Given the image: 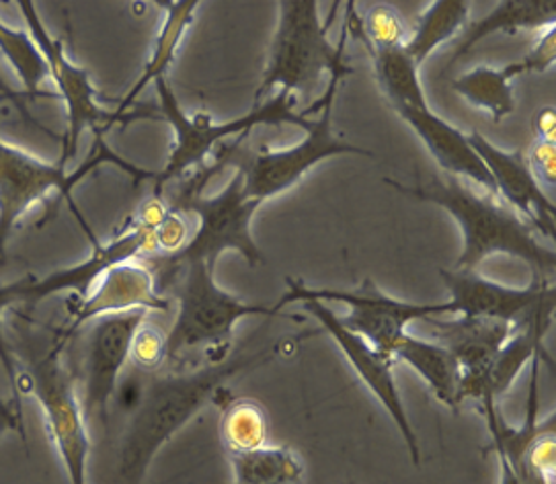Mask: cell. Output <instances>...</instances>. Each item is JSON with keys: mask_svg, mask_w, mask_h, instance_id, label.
Segmentation results:
<instances>
[{"mask_svg": "<svg viewBox=\"0 0 556 484\" xmlns=\"http://www.w3.org/2000/svg\"><path fill=\"white\" fill-rule=\"evenodd\" d=\"M281 352L283 343L279 341L267 349L223 357L204 370L152 380L142 391L122 444L119 483H142L159 449L216 398L230 378L260 368Z\"/></svg>", "mask_w": 556, "mask_h": 484, "instance_id": "1", "label": "cell"}, {"mask_svg": "<svg viewBox=\"0 0 556 484\" xmlns=\"http://www.w3.org/2000/svg\"><path fill=\"white\" fill-rule=\"evenodd\" d=\"M384 183L413 200L444 207L458 222L464 246L454 269L477 271L484 259L509 255L528 263L538 278H553L555 251L538 241L536 230L500 198L484 191L477 193L456 177H435L424 186H403L392 179H384Z\"/></svg>", "mask_w": 556, "mask_h": 484, "instance_id": "2", "label": "cell"}, {"mask_svg": "<svg viewBox=\"0 0 556 484\" xmlns=\"http://www.w3.org/2000/svg\"><path fill=\"white\" fill-rule=\"evenodd\" d=\"M105 165L122 168L124 173L134 177L136 183L150 181L152 177V170L131 165L117 152H113L105 142V133H94L93 149L85 158V163L78 165L75 170H68V165L62 158L54 163L41 161L25 150L11 147L0 138V259H4L7 241L15 224L20 222L34 205L43 202L52 193H58V198L68 204L91 242L97 241L91 228L87 226L76 207L73 191L87 175Z\"/></svg>", "mask_w": 556, "mask_h": 484, "instance_id": "3", "label": "cell"}, {"mask_svg": "<svg viewBox=\"0 0 556 484\" xmlns=\"http://www.w3.org/2000/svg\"><path fill=\"white\" fill-rule=\"evenodd\" d=\"M278 9V29L261 75L255 105H261L274 89L308 97L325 73L339 82L353 75L345 56V34L339 43L329 39L333 15L323 23L316 0H283Z\"/></svg>", "mask_w": 556, "mask_h": 484, "instance_id": "4", "label": "cell"}, {"mask_svg": "<svg viewBox=\"0 0 556 484\" xmlns=\"http://www.w3.org/2000/svg\"><path fill=\"white\" fill-rule=\"evenodd\" d=\"M154 91L159 94V113L175 133L167 165L163 170H156V179L152 181L156 195H163V189L170 181L184 177L189 168L202 167L205 158L226 138L249 133L257 126L292 124L306 130L311 122V115H306V112H296L298 97L288 91H279L276 97H269L261 105H255L251 112L228 122H214L210 113L187 115L168 78L156 80Z\"/></svg>", "mask_w": 556, "mask_h": 484, "instance_id": "5", "label": "cell"}, {"mask_svg": "<svg viewBox=\"0 0 556 484\" xmlns=\"http://www.w3.org/2000/svg\"><path fill=\"white\" fill-rule=\"evenodd\" d=\"M168 271L177 278V317L167 335V359H177L202 345L216 347L226 354L239 320L279 315L274 306L251 304L228 294L214 280V267L207 263H184Z\"/></svg>", "mask_w": 556, "mask_h": 484, "instance_id": "6", "label": "cell"}, {"mask_svg": "<svg viewBox=\"0 0 556 484\" xmlns=\"http://www.w3.org/2000/svg\"><path fill=\"white\" fill-rule=\"evenodd\" d=\"M260 207L261 202L251 200L244 191L241 168L218 195H204L202 183L191 187L184 207H177V212L186 209L193 214L198 218V228L181 253L173 257H150L152 273L156 276L189 262H204L216 267L224 251H237L249 265H263L265 255L251 232V224Z\"/></svg>", "mask_w": 556, "mask_h": 484, "instance_id": "7", "label": "cell"}, {"mask_svg": "<svg viewBox=\"0 0 556 484\" xmlns=\"http://www.w3.org/2000/svg\"><path fill=\"white\" fill-rule=\"evenodd\" d=\"M306 300H316L323 304H343L348 315L341 322L355 333L366 339L374 349L394 359V347L407 335L408 322L426 320L429 317H450L447 304H413L392 298L384 294L374 281L366 280L357 290H331V288H313L302 280L288 278L283 296L274 304L281 313L288 304H302Z\"/></svg>", "mask_w": 556, "mask_h": 484, "instance_id": "8", "label": "cell"}, {"mask_svg": "<svg viewBox=\"0 0 556 484\" xmlns=\"http://www.w3.org/2000/svg\"><path fill=\"white\" fill-rule=\"evenodd\" d=\"M66 341L58 336L46 354L31 359L29 372H21L20 391L31 392L41 407L46 429L54 442L60 460L66 468L71 484H89V433L85 425V410L78 400L75 382L62 366V349Z\"/></svg>", "mask_w": 556, "mask_h": 484, "instance_id": "9", "label": "cell"}, {"mask_svg": "<svg viewBox=\"0 0 556 484\" xmlns=\"http://www.w3.org/2000/svg\"><path fill=\"white\" fill-rule=\"evenodd\" d=\"M339 89V80H329V89L323 94V107L318 110V117H311L306 126V138L290 149L261 150L251 163L241 167L244 175V191L251 200L267 202L276 195H281L296 187L304 175L320 165L327 158L341 156V154H355V156H370V150L355 147L345 138L337 136L333 131V101Z\"/></svg>", "mask_w": 556, "mask_h": 484, "instance_id": "10", "label": "cell"}, {"mask_svg": "<svg viewBox=\"0 0 556 484\" xmlns=\"http://www.w3.org/2000/svg\"><path fill=\"white\" fill-rule=\"evenodd\" d=\"M23 17L27 21L29 34L36 39L39 50L48 60L50 80L56 85V97H60L66 105V133L60 140V158L68 165L78 152V142L83 133L93 130V133H108L115 124H130L138 115H117L115 110H105L99 103V93L94 89L89 71L83 66H76L68 58L62 39L52 38L46 29L43 21L39 17L38 7L31 0L17 2Z\"/></svg>", "mask_w": 556, "mask_h": 484, "instance_id": "11", "label": "cell"}, {"mask_svg": "<svg viewBox=\"0 0 556 484\" xmlns=\"http://www.w3.org/2000/svg\"><path fill=\"white\" fill-rule=\"evenodd\" d=\"M302 308L331 335L343 357L352 364L353 370L359 375V380L368 386V391L376 396V400L382 405V409L389 412L392 423L403 435V442L407 446L413 464H421L419 440H417V433L408 419L403 396H401L396 378L392 372L394 359L380 354L378 349L371 347L366 339L352 333L341 322L339 315L329 308V304L306 300V302H302Z\"/></svg>", "mask_w": 556, "mask_h": 484, "instance_id": "12", "label": "cell"}, {"mask_svg": "<svg viewBox=\"0 0 556 484\" xmlns=\"http://www.w3.org/2000/svg\"><path fill=\"white\" fill-rule=\"evenodd\" d=\"M147 310H131L94 318L85 345L83 410L87 415L97 412L105 421L117 380L130 359L131 341L147 322Z\"/></svg>", "mask_w": 556, "mask_h": 484, "instance_id": "13", "label": "cell"}, {"mask_svg": "<svg viewBox=\"0 0 556 484\" xmlns=\"http://www.w3.org/2000/svg\"><path fill=\"white\" fill-rule=\"evenodd\" d=\"M555 288L540 300L536 308L514 324V333L505 341L500 354L493 357L489 368L475 380L460 382L458 389V403L477 400L479 405L484 400H500L505 392L514 386L519 373L526 366L532 364L534 357L551 359L546 354V335L553 327L555 317Z\"/></svg>", "mask_w": 556, "mask_h": 484, "instance_id": "14", "label": "cell"}, {"mask_svg": "<svg viewBox=\"0 0 556 484\" xmlns=\"http://www.w3.org/2000/svg\"><path fill=\"white\" fill-rule=\"evenodd\" d=\"M66 306L71 322L60 333L64 341L94 318L131 310L170 313V300L161 296L152 269L149 265L134 262L115 265L94 283L85 298L68 296Z\"/></svg>", "mask_w": 556, "mask_h": 484, "instance_id": "15", "label": "cell"}, {"mask_svg": "<svg viewBox=\"0 0 556 484\" xmlns=\"http://www.w3.org/2000/svg\"><path fill=\"white\" fill-rule=\"evenodd\" d=\"M440 278L450 292L445 302L450 317L495 318L509 324H518L555 288L553 281L538 276L528 288H507L463 269H440Z\"/></svg>", "mask_w": 556, "mask_h": 484, "instance_id": "16", "label": "cell"}, {"mask_svg": "<svg viewBox=\"0 0 556 484\" xmlns=\"http://www.w3.org/2000/svg\"><path fill=\"white\" fill-rule=\"evenodd\" d=\"M140 255H147L149 259L159 255V242H156L154 230L131 226L130 230L122 232L119 237H115L105 244L94 241L93 253L87 262L58 269L54 273L39 280L31 276V280L25 288V304H38L41 300L56 296L62 292H71V296L85 298L93 290L94 283L101 280L112 267L134 262Z\"/></svg>", "mask_w": 556, "mask_h": 484, "instance_id": "17", "label": "cell"}, {"mask_svg": "<svg viewBox=\"0 0 556 484\" xmlns=\"http://www.w3.org/2000/svg\"><path fill=\"white\" fill-rule=\"evenodd\" d=\"M468 140L481 156L486 170L491 173L501 200L514 212H518L540 234H544L548 241H555V202L538 186L536 179L526 165L523 152L497 149L479 131L468 133Z\"/></svg>", "mask_w": 556, "mask_h": 484, "instance_id": "18", "label": "cell"}, {"mask_svg": "<svg viewBox=\"0 0 556 484\" xmlns=\"http://www.w3.org/2000/svg\"><path fill=\"white\" fill-rule=\"evenodd\" d=\"M394 113L419 136L435 163L450 173V177H460L479 187L484 193L500 198L491 173L484 167L481 156L472 149L468 136L447 124L444 117L431 112V107L419 110L408 105H390ZM501 200V198H500Z\"/></svg>", "mask_w": 556, "mask_h": 484, "instance_id": "19", "label": "cell"}, {"mask_svg": "<svg viewBox=\"0 0 556 484\" xmlns=\"http://www.w3.org/2000/svg\"><path fill=\"white\" fill-rule=\"evenodd\" d=\"M421 322L429 324L433 341L442 343L456 357L463 372L460 382L479 378L514 333V324L495 318L429 317Z\"/></svg>", "mask_w": 556, "mask_h": 484, "instance_id": "20", "label": "cell"}, {"mask_svg": "<svg viewBox=\"0 0 556 484\" xmlns=\"http://www.w3.org/2000/svg\"><path fill=\"white\" fill-rule=\"evenodd\" d=\"M159 7L165 9V21L161 25L159 36L154 39V48H152V54H150L142 75L136 80V85L131 87L128 94L119 101V105L115 110L117 115H130L134 101L144 93L150 85H154L161 78H167L168 68L175 64L177 52L193 23L200 2L198 0H167V2H159Z\"/></svg>", "mask_w": 556, "mask_h": 484, "instance_id": "21", "label": "cell"}, {"mask_svg": "<svg viewBox=\"0 0 556 484\" xmlns=\"http://www.w3.org/2000/svg\"><path fill=\"white\" fill-rule=\"evenodd\" d=\"M555 23L556 0H503L489 15L464 27L463 38L456 43L450 62H456L481 39L493 34L516 36L523 29H551Z\"/></svg>", "mask_w": 556, "mask_h": 484, "instance_id": "22", "label": "cell"}, {"mask_svg": "<svg viewBox=\"0 0 556 484\" xmlns=\"http://www.w3.org/2000/svg\"><path fill=\"white\" fill-rule=\"evenodd\" d=\"M394 361L410 366L419 378H424L433 396L450 409H458V389H460V366L456 357L438 341H427L421 336L407 335L394 347Z\"/></svg>", "mask_w": 556, "mask_h": 484, "instance_id": "23", "label": "cell"}, {"mask_svg": "<svg viewBox=\"0 0 556 484\" xmlns=\"http://www.w3.org/2000/svg\"><path fill=\"white\" fill-rule=\"evenodd\" d=\"M523 75L519 62H511L503 68L477 66L452 82L454 93L460 94L477 110L489 113L491 119L501 122L516 112V99L511 82Z\"/></svg>", "mask_w": 556, "mask_h": 484, "instance_id": "24", "label": "cell"}, {"mask_svg": "<svg viewBox=\"0 0 556 484\" xmlns=\"http://www.w3.org/2000/svg\"><path fill=\"white\" fill-rule=\"evenodd\" d=\"M468 20L470 4L466 0H435L424 11L403 50L417 66H421L442 43L463 34L470 23Z\"/></svg>", "mask_w": 556, "mask_h": 484, "instance_id": "25", "label": "cell"}, {"mask_svg": "<svg viewBox=\"0 0 556 484\" xmlns=\"http://www.w3.org/2000/svg\"><path fill=\"white\" fill-rule=\"evenodd\" d=\"M235 484H302L306 468L290 447L263 446L230 456Z\"/></svg>", "mask_w": 556, "mask_h": 484, "instance_id": "26", "label": "cell"}, {"mask_svg": "<svg viewBox=\"0 0 556 484\" xmlns=\"http://www.w3.org/2000/svg\"><path fill=\"white\" fill-rule=\"evenodd\" d=\"M371 64L380 91L390 105H408V107H429L419 66L401 50H370Z\"/></svg>", "mask_w": 556, "mask_h": 484, "instance_id": "27", "label": "cell"}, {"mask_svg": "<svg viewBox=\"0 0 556 484\" xmlns=\"http://www.w3.org/2000/svg\"><path fill=\"white\" fill-rule=\"evenodd\" d=\"M0 54L20 78L21 87L29 99L38 101L39 97H50L41 89L43 82L50 80L48 60L31 34L13 29L0 21Z\"/></svg>", "mask_w": 556, "mask_h": 484, "instance_id": "28", "label": "cell"}, {"mask_svg": "<svg viewBox=\"0 0 556 484\" xmlns=\"http://www.w3.org/2000/svg\"><path fill=\"white\" fill-rule=\"evenodd\" d=\"M220 437L228 456L267 446V437H269L267 412L257 400H251V398L230 400L224 410Z\"/></svg>", "mask_w": 556, "mask_h": 484, "instance_id": "29", "label": "cell"}, {"mask_svg": "<svg viewBox=\"0 0 556 484\" xmlns=\"http://www.w3.org/2000/svg\"><path fill=\"white\" fill-rule=\"evenodd\" d=\"M352 13L345 23L348 29L355 31V36L364 41L366 50H401L407 46L410 31L407 23L401 17L396 9L389 4H374L364 17H357L350 4Z\"/></svg>", "mask_w": 556, "mask_h": 484, "instance_id": "30", "label": "cell"}, {"mask_svg": "<svg viewBox=\"0 0 556 484\" xmlns=\"http://www.w3.org/2000/svg\"><path fill=\"white\" fill-rule=\"evenodd\" d=\"M31 280V276H25L23 280L13 281V283H0V364L2 370L9 378L11 391H13V403H17L21 407L20 380L21 372L17 370V361L15 355L11 352V345L4 335V327H2V315L7 308H11L13 304H25V288Z\"/></svg>", "mask_w": 556, "mask_h": 484, "instance_id": "31", "label": "cell"}, {"mask_svg": "<svg viewBox=\"0 0 556 484\" xmlns=\"http://www.w3.org/2000/svg\"><path fill=\"white\" fill-rule=\"evenodd\" d=\"M131 361L136 364V368L140 370H156L163 361H167V335L150 324H142L130 347Z\"/></svg>", "mask_w": 556, "mask_h": 484, "instance_id": "32", "label": "cell"}, {"mask_svg": "<svg viewBox=\"0 0 556 484\" xmlns=\"http://www.w3.org/2000/svg\"><path fill=\"white\" fill-rule=\"evenodd\" d=\"M154 234H156V242H159V255L156 257H173V255H177L186 249L193 230H191V224H187L184 214L170 207L165 222L154 230Z\"/></svg>", "mask_w": 556, "mask_h": 484, "instance_id": "33", "label": "cell"}, {"mask_svg": "<svg viewBox=\"0 0 556 484\" xmlns=\"http://www.w3.org/2000/svg\"><path fill=\"white\" fill-rule=\"evenodd\" d=\"M523 156L538 186L542 189L556 186V144L536 140Z\"/></svg>", "mask_w": 556, "mask_h": 484, "instance_id": "34", "label": "cell"}, {"mask_svg": "<svg viewBox=\"0 0 556 484\" xmlns=\"http://www.w3.org/2000/svg\"><path fill=\"white\" fill-rule=\"evenodd\" d=\"M521 66V73H534V75H542L546 71H551L556 62V29L551 27L542 34V38L538 39L536 46L526 54V56L518 60Z\"/></svg>", "mask_w": 556, "mask_h": 484, "instance_id": "35", "label": "cell"}, {"mask_svg": "<svg viewBox=\"0 0 556 484\" xmlns=\"http://www.w3.org/2000/svg\"><path fill=\"white\" fill-rule=\"evenodd\" d=\"M170 207L163 200V195L152 193L144 204L138 207L134 216V226L136 228H147V230H156L161 224L165 222Z\"/></svg>", "mask_w": 556, "mask_h": 484, "instance_id": "36", "label": "cell"}, {"mask_svg": "<svg viewBox=\"0 0 556 484\" xmlns=\"http://www.w3.org/2000/svg\"><path fill=\"white\" fill-rule=\"evenodd\" d=\"M9 431H20L21 437L25 440V429H23V412L17 403H7L0 398V437Z\"/></svg>", "mask_w": 556, "mask_h": 484, "instance_id": "37", "label": "cell"}, {"mask_svg": "<svg viewBox=\"0 0 556 484\" xmlns=\"http://www.w3.org/2000/svg\"><path fill=\"white\" fill-rule=\"evenodd\" d=\"M534 131H536V140L556 144V112L553 105L542 107L534 115Z\"/></svg>", "mask_w": 556, "mask_h": 484, "instance_id": "38", "label": "cell"}, {"mask_svg": "<svg viewBox=\"0 0 556 484\" xmlns=\"http://www.w3.org/2000/svg\"><path fill=\"white\" fill-rule=\"evenodd\" d=\"M0 94H2L4 99L13 101V103H15L17 107H20V112L23 113V115H25L27 119H29V115H27V110H25V105H23V99H21V94L15 93V91H13V87H11V85H9V82H7V80H4L2 76H0Z\"/></svg>", "mask_w": 556, "mask_h": 484, "instance_id": "39", "label": "cell"}, {"mask_svg": "<svg viewBox=\"0 0 556 484\" xmlns=\"http://www.w3.org/2000/svg\"><path fill=\"white\" fill-rule=\"evenodd\" d=\"M495 458H497V464H500V483L497 484H521L518 476L514 474L511 466L507 464V460L501 454H495Z\"/></svg>", "mask_w": 556, "mask_h": 484, "instance_id": "40", "label": "cell"}, {"mask_svg": "<svg viewBox=\"0 0 556 484\" xmlns=\"http://www.w3.org/2000/svg\"><path fill=\"white\" fill-rule=\"evenodd\" d=\"M350 484H352V483H350Z\"/></svg>", "mask_w": 556, "mask_h": 484, "instance_id": "41", "label": "cell"}]
</instances>
